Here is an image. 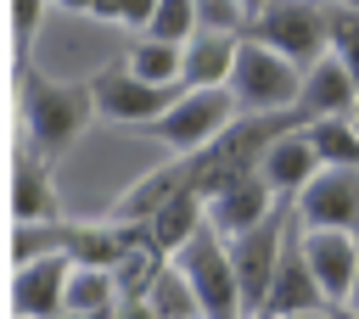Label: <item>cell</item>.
Returning a JSON list of instances; mask_svg holds the SVG:
<instances>
[{
  "label": "cell",
  "instance_id": "cell-1",
  "mask_svg": "<svg viewBox=\"0 0 359 319\" xmlns=\"http://www.w3.org/2000/svg\"><path fill=\"white\" fill-rule=\"evenodd\" d=\"M95 118L90 101V78L67 84V78H45L34 67H22V146L45 162H56Z\"/></svg>",
  "mask_w": 359,
  "mask_h": 319
},
{
  "label": "cell",
  "instance_id": "cell-2",
  "mask_svg": "<svg viewBox=\"0 0 359 319\" xmlns=\"http://www.w3.org/2000/svg\"><path fill=\"white\" fill-rule=\"evenodd\" d=\"M241 39L286 56L292 67H314L325 50H331V6L325 0H264L247 22H241Z\"/></svg>",
  "mask_w": 359,
  "mask_h": 319
},
{
  "label": "cell",
  "instance_id": "cell-3",
  "mask_svg": "<svg viewBox=\"0 0 359 319\" xmlns=\"http://www.w3.org/2000/svg\"><path fill=\"white\" fill-rule=\"evenodd\" d=\"M230 101L258 118V112H292L297 106V90H303V67H292L286 56L252 45V39H236V62H230V78H224Z\"/></svg>",
  "mask_w": 359,
  "mask_h": 319
},
{
  "label": "cell",
  "instance_id": "cell-4",
  "mask_svg": "<svg viewBox=\"0 0 359 319\" xmlns=\"http://www.w3.org/2000/svg\"><path fill=\"white\" fill-rule=\"evenodd\" d=\"M174 269H180V280L191 285V297H196V308H202V319H241V291H236V274H230V252H224V235L219 229H196L174 257H168Z\"/></svg>",
  "mask_w": 359,
  "mask_h": 319
},
{
  "label": "cell",
  "instance_id": "cell-5",
  "mask_svg": "<svg viewBox=\"0 0 359 319\" xmlns=\"http://www.w3.org/2000/svg\"><path fill=\"white\" fill-rule=\"evenodd\" d=\"M292 229V201L275 196L269 218H258L247 235L224 241L230 252V274H236V291H241V319H258L264 308V291H269V274H275V257H280V241Z\"/></svg>",
  "mask_w": 359,
  "mask_h": 319
},
{
  "label": "cell",
  "instance_id": "cell-6",
  "mask_svg": "<svg viewBox=\"0 0 359 319\" xmlns=\"http://www.w3.org/2000/svg\"><path fill=\"white\" fill-rule=\"evenodd\" d=\"M230 112H236V101H230L224 84L219 90H180V101L157 123H146V134L163 140V146H174L185 157V151H202L208 140H219L230 129Z\"/></svg>",
  "mask_w": 359,
  "mask_h": 319
},
{
  "label": "cell",
  "instance_id": "cell-7",
  "mask_svg": "<svg viewBox=\"0 0 359 319\" xmlns=\"http://www.w3.org/2000/svg\"><path fill=\"white\" fill-rule=\"evenodd\" d=\"M292 218H297V229H342V235H353L359 229V168L325 162L292 196Z\"/></svg>",
  "mask_w": 359,
  "mask_h": 319
},
{
  "label": "cell",
  "instance_id": "cell-8",
  "mask_svg": "<svg viewBox=\"0 0 359 319\" xmlns=\"http://www.w3.org/2000/svg\"><path fill=\"white\" fill-rule=\"evenodd\" d=\"M90 101H95V118H112V123H129V129H146V123H157L174 101H180V90H157V84H140L123 62H112V67H101L95 78H90Z\"/></svg>",
  "mask_w": 359,
  "mask_h": 319
},
{
  "label": "cell",
  "instance_id": "cell-9",
  "mask_svg": "<svg viewBox=\"0 0 359 319\" xmlns=\"http://www.w3.org/2000/svg\"><path fill=\"white\" fill-rule=\"evenodd\" d=\"M286 313H325V297H320V285L303 263V229H286L269 291H264V308H258V319H286Z\"/></svg>",
  "mask_w": 359,
  "mask_h": 319
},
{
  "label": "cell",
  "instance_id": "cell-10",
  "mask_svg": "<svg viewBox=\"0 0 359 319\" xmlns=\"http://www.w3.org/2000/svg\"><path fill=\"white\" fill-rule=\"evenodd\" d=\"M303 263L320 285V297L331 308L348 302V285H353V269H359V235H342V229H303Z\"/></svg>",
  "mask_w": 359,
  "mask_h": 319
},
{
  "label": "cell",
  "instance_id": "cell-11",
  "mask_svg": "<svg viewBox=\"0 0 359 319\" xmlns=\"http://www.w3.org/2000/svg\"><path fill=\"white\" fill-rule=\"evenodd\" d=\"M67 274H73V257H67V252H50V257L22 263L17 280H11V308H17V319H62Z\"/></svg>",
  "mask_w": 359,
  "mask_h": 319
},
{
  "label": "cell",
  "instance_id": "cell-12",
  "mask_svg": "<svg viewBox=\"0 0 359 319\" xmlns=\"http://www.w3.org/2000/svg\"><path fill=\"white\" fill-rule=\"evenodd\" d=\"M353 106H359V90H353V78L342 73V62L337 56H320L309 73H303V90H297V118H303V129L309 123H331V118H353Z\"/></svg>",
  "mask_w": 359,
  "mask_h": 319
},
{
  "label": "cell",
  "instance_id": "cell-13",
  "mask_svg": "<svg viewBox=\"0 0 359 319\" xmlns=\"http://www.w3.org/2000/svg\"><path fill=\"white\" fill-rule=\"evenodd\" d=\"M269 207H275V190H269L264 173L252 168V173L230 179V185L208 201V229H219L224 241H236V235H247L258 218H269Z\"/></svg>",
  "mask_w": 359,
  "mask_h": 319
},
{
  "label": "cell",
  "instance_id": "cell-14",
  "mask_svg": "<svg viewBox=\"0 0 359 319\" xmlns=\"http://www.w3.org/2000/svg\"><path fill=\"white\" fill-rule=\"evenodd\" d=\"M11 213H17V224H56L62 218L50 162L34 157L28 146H17V157H11Z\"/></svg>",
  "mask_w": 359,
  "mask_h": 319
},
{
  "label": "cell",
  "instance_id": "cell-15",
  "mask_svg": "<svg viewBox=\"0 0 359 319\" xmlns=\"http://www.w3.org/2000/svg\"><path fill=\"white\" fill-rule=\"evenodd\" d=\"M258 173H264V185L280 196V201H292L314 173H320V151H314V140H309V129H292V134H280L264 157H258Z\"/></svg>",
  "mask_w": 359,
  "mask_h": 319
},
{
  "label": "cell",
  "instance_id": "cell-16",
  "mask_svg": "<svg viewBox=\"0 0 359 319\" xmlns=\"http://www.w3.org/2000/svg\"><path fill=\"white\" fill-rule=\"evenodd\" d=\"M230 62H236V34L196 28L180 45V90H219L230 78Z\"/></svg>",
  "mask_w": 359,
  "mask_h": 319
},
{
  "label": "cell",
  "instance_id": "cell-17",
  "mask_svg": "<svg viewBox=\"0 0 359 319\" xmlns=\"http://www.w3.org/2000/svg\"><path fill=\"white\" fill-rule=\"evenodd\" d=\"M129 235H135V224H112V218L107 224H62V252L73 257V269H107L112 274Z\"/></svg>",
  "mask_w": 359,
  "mask_h": 319
},
{
  "label": "cell",
  "instance_id": "cell-18",
  "mask_svg": "<svg viewBox=\"0 0 359 319\" xmlns=\"http://www.w3.org/2000/svg\"><path fill=\"white\" fill-rule=\"evenodd\" d=\"M208 224V201L202 196H191V190H174L151 218H146V229H151V246L163 252V257H174L196 229Z\"/></svg>",
  "mask_w": 359,
  "mask_h": 319
},
{
  "label": "cell",
  "instance_id": "cell-19",
  "mask_svg": "<svg viewBox=\"0 0 359 319\" xmlns=\"http://www.w3.org/2000/svg\"><path fill=\"white\" fill-rule=\"evenodd\" d=\"M123 67L140 78V84H157V90H180V45H163L151 34H140L123 56Z\"/></svg>",
  "mask_w": 359,
  "mask_h": 319
},
{
  "label": "cell",
  "instance_id": "cell-20",
  "mask_svg": "<svg viewBox=\"0 0 359 319\" xmlns=\"http://www.w3.org/2000/svg\"><path fill=\"white\" fill-rule=\"evenodd\" d=\"M118 302V285L107 269H73L67 274V291H62V313H79V319H101L112 313Z\"/></svg>",
  "mask_w": 359,
  "mask_h": 319
},
{
  "label": "cell",
  "instance_id": "cell-21",
  "mask_svg": "<svg viewBox=\"0 0 359 319\" xmlns=\"http://www.w3.org/2000/svg\"><path fill=\"white\" fill-rule=\"evenodd\" d=\"M146 313H151V319H202V308H196V297H191V285L180 280L174 263L157 269V280H151V291H146Z\"/></svg>",
  "mask_w": 359,
  "mask_h": 319
},
{
  "label": "cell",
  "instance_id": "cell-22",
  "mask_svg": "<svg viewBox=\"0 0 359 319\" xmlns=\"http://www.w3.org/2000/svg\"><path fill=\"white\" fill-rule=\"evenodd\" d=\"M146 34H151V39H163V45H185V39L196 34V6H191V0H157V11H151V22H146Z\"/></svg>",
  "mask_w": 359,
  "mask_h": 319
},
{
  "label": "cell",
  "instance_id": "cell-23",
  "mask_svg": "<svg viewBox=\"0 0 359 319\" xmlns=\"http://www.w3.org/2000/svg\"><path fill=\"white\" fill-rule=\"evenodd\" d=\"M325 56H337L342 62V73L353 78V90H359V11H348V6H331V50Z\"/></svg>",
  "mask_w": 359,
  "mask_h": 319
},
{
  "label": "cell",
  "instance_id": "cell-24",
  "mask_svg": "<svg viewBox=\"0 0 359 319\" xmlns=\"http://www.w3.org/2000/svg\"><path fill=\"white\" fill-rule=\"evenodd\" d=\"M50 252H62V218H56V224H17V235H11L17 269L34 263V257H50Z\"/></svg>",
  "mask_w": 359,
  "mask_h": 319
},
{
  "label": "cell",
  "instance_id": "cell-25",
  "mask_svg": "<svg viewBox=\"0 0 359 319\" xmlns=\"http://www.w3.org/2000/svg\"><path fill=\"white\" fill-rule=\"evenodd\" d=\"M39 17H45V0H11V28H17V56L28 67V50H34V34H39Z\"/></svg>",
  "mask_w": 359,
  "mask_h": 319
},
{
  "label": "cell",
  "instance_id": "cell-26",
  "mask_svg": "<svg viewBox=\"0 0 359 319\" xmlns=\"http://www.w3.org/2000/svg\"><path fill=\"white\" fill-rule=\"evenodd\" d=\"M191 6H196V28H213V34H236L241 28L236 0H191Z\"/></svg>",
  "mask_w": 359,
  "mask_h": 319
},
{
  "label": "cell",
  "instance_id": "cell-27",
  "mask_svg": "<svg viewBox=\"0 0 359 319\" xmlns=\"http://www.w3.org/2000/svg\"><path fill=\"white\" fill-rule=\"evenodd\" d=\"M151 11H157V0H118V22H129V28H146Z\"/></svg>",
  "mask_w": 359,
  "mask_h": 319
},
{
  "label": "cell",
  "instance_id": "cell-28",
  "mask_svg": "<svg viewBox=\"0 0 359 319\" xmlns=\"http://www.w3.org/2000/svg\"><path fill=\"white\" fill-rule=\"evenodd\" d=\"M90 17H101V22H118V0H90Z\"/></svg>",
  "mask_w": 359,
  "mask_h": 319
},
{
  "label": "cell",
  "instance_id": "cell-29",
  "mask_svg": "<svg viewBox=\"0 0 359 319\" xmlns=\"http://www.w3.org/2000/svg\"><path fill=\"white\" fill-rule=\"evenodd\" d=\"M342 308H353V313H359V269H353V285H348V302H342Z\"/></svg>",
  "mask_w": 359,
  "mask_h": 319
},
{
  "label": "cell",
  "instance_id": "cell-30",
  "mask_svg": "<svg viewBox=\"0 0 359 319\" xmlns=\"http://www.w3.org/2000/svg\"><path fill=\"white\" fill-rule=\"evenodd\" d=\"M50 6H62V11H90V0H50Z\"/></svg>",
  "mask_w": 359,
  "mask_h": 319
},
{
  "label": "cell",
  "instance_id": "cell-31",
  "mask_svg": "<svg viewBox=\"0 0 359 319\" xmlns=\"http://www.w3.org/2000/svg\"><path fill=\"white\" fill-rule=\"evenodd\" d=\"M258 6H264V0H236V11H241V22H247V17L258 11Z\"/></svg>",
  "mask_w": 359,
  "mask_h": 319
},
{
  "label": "cell",
  "instance_id": "cell-32",
  "mask_svg": "<svg viewBox=\"0 0 359 319\" xmlns=\"http://www.w3.org/2000/svg\"><path fill=\"white\" fill-rule=\"evenodd\" d=\"M286 319H331V308L325 313H286Z\"/></svg>",
  "mask_w": 359,
  "mask_h": 319
},
{
  "label": "cell",
  "instance_id": "cell-33",
  "mask_svg": "<svg viewBox=\"0 0 359 319\" xmlns=\"http://www.w3.org/2000/svg\"><path fill=\"white\" fill-rule=\"evenodd\" d=\"M331 319H359V313L353 308H331Z\"/></svg>",
  "mask_w": 359,
  "mask_h": 319
},
{
  "label": "cell",
  "instance_id": "cell-34",
  "mask_svg": "<svg viewBox=\"0 0 359 319\" xmlns=\"http://www.w3.org/2000/svg\"><path fill=\"white\" fill-rule=\"evenodd\" d=\"M331 6H348V11H359V0H331Z\"/></svg>",
  "mask_w": 359,
  "mask_h": 319
},
{
  "label": "cell",
  "instance_id": "cell-35",
  "mask_svg": "<svg viewBox=\"0 0 359 319\" xmlns=\"http://www.w3.org/2000/svg\"><path fill=\"white\" fill-rule=\"evenodd\" d=\"M62 319H79V313H62ZM101 319H112V313H101Z\"/></svg>",
  "mask_w": 359,
  "mask_h": 319
},
{
  "label": "cell",
  "instance_id": "cell-36",
  "mask_svg": "<svg viewBox=\"0 0 359 319\" xmlns=\"http://www.w3.org/2000/svg\"><path fill=\"white\" fill-rule=\"evenodd\" d=\"M353 129H359V106H353Z\"/></svg>",
  "mask_w": 359,
  "mask_h": 319
}]
</instances>
